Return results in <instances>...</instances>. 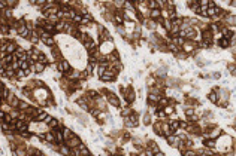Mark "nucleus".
<instances>
[{"label":"nucleus","instance_id":"nucleus-3","mask_svg":"<svg viewBox=\"0 0 236 156\" xmlns=\"http://www.w3.org/2000/svg\"><path fill=\"white\" fill-rule=\"evenodd\" d=\"M64 76H66V79L68 80H73V82H78V80H81V70H78V68H70L68 73H64Z\"/></svg>","mask_w":236,"mask_h":156},{"label":"nucleus","instance_id":"nucleus-30","mask_svg":"<svg viewBox=\"0 0 236 156\" xmlns=\"http://www.w3.org/2000/svg\"><path fill=\"white\" fill-rule=\"evenodd\" d=\"M37 63H42V64H48L49 61H48V56L44 54V52H41L39 56H37Z\"/></svg>","mask_w":236,"mask_h":156},{"label":"nucleus","instance_id":"nucleus-31","mask_svg":"<svg viewBox=\"0 0 236 156\" xmlns=\"http://www.w3.org/2000/svg\"><path fill=\"white\" fill-rule=\"evenodd\" d=\"M81 21H82V15L76 12V13H75V16L72 18V22H73L75 25H76V24H79V25H81Z\"/></svg>","mask_w":236,"mask_h":156},{"label":"nucleus","instance_id":"nucleus-10","mask_svg":"<svg viewBox=\"0 0 236 156\" xmlns=\"http://www.w3.org/2000/svg\"><path fill=\"white\" fill-rule=\"evenodd\" d=\"M51 132L54 134V138H56L57 144H64V138H63V134H61V129H60V128L51 129Z\"/></svg>","mask_w":236,"mask_h":156},{"label":"nucleus","instance_id":"nucleus-2","mask_svg":"<svg viewBox=\"0 0 236 156\" xmlns=\"http://www.w3.org/2000/svg\"><path fill=\"white\" fill-rule=\"evenodd\" d=\"M105 100H106L108 104H111L114 109H121V100H120V97H117V94L108 92V94L105 95Z\"/></svg>","mask_w":236,"mask_h":156},{"label":"nucleus","instance_id":"nucleus-5","mask_svg":"<svg viewBox=\"0 0 236 156\" xmlns=\"http://www.w3.org/2000/svg\"><path fill=\"white\" fill-rule=\"evenodd\" d=\"M166 141H168V144L170 146V147H173V149H178V146H180V143H181V138L178 137V135L172 134V135L166 137Z\"/></svg>","mask_w":236,"mask_h":156},{"label":"nucleus","instance_id":"nucleus-13","mask_svg":"<svg viewBox=\"0 0 236 156\" xmlns=\"http://www.w3.org/2000/svg\"><path fill=\"white\" fill-rule=\"evenodd\" d=\"M46 126H48V129L51 131V129H57V128H61V121H58L56 118H52L49 122L46 123Z\"/></svg>","mask_w":236,"mask_h":156},{"label":"nucleus","instance_id":"nucleus-22","mask_svg":"<svg viewBox=\"0 0 236 156\" xmlns=\"http://www.w3.org/2000/svg\"><path fill=\"white\" fill-rule=\"evenodd\" d=\"M148 147L153 150V153H154V155H156V153H158V152H161L160 146H158L156 141H148Z\"/></svg>","mask_w":236,"mask_h":156},{"label":"nucleus","instance_id":"nucleus-33","mask_svg":"<svg viewBox=\"0 0 236 156\" xmlns=\"http://www.w3.org/2000/svg\"><path fill=\"white\" fill-rule=\"evenodd\" d=\"M24 78H25V76H24V71L21 70V68L15 71V79H17V80H23Z\"/></svg>","mask_w":236,"mask_h":156},{"label":"nucleus","instance_id":"nucleus-25","mask_svg":"<svg viewBox=\"0 0 236 156\" xmlns=\"http://www.w3.org/2000/svg\"><path fill=\"white\" fill-rule=\"evenodd\" d=\"M5 3H6V8L8 9H14V8H17L20 5L18 0H5Z\"/></svg>","mask_w":236,"mask_h":156},{"label":"nucleus","instance_id":"nucleus-12","mask_svg":"<svg viewBox=\"0 0 236 156\" xmlns=\"http://www.w3.org/2000/svg\"><path fill=\"white\" fill-rule=\"evenodd\" d=\"M58 153L61 156H70L72 155V149L66 144H58Z\"/></svg>","mask_w":236,"mask_h":156},{"label":"nucleus","instance_id":"nucleus-1","mask_svg":"<svg viewBox=\"0 0 236 156\" xmlns=\"http://www.w3.org/2000/svg\"><path fill=\"white\" fill-rule=\"evenodd\" d=\"M97 48H99V52H100L102 55H109L111 52L115 51V43H114V40H108V42L100 43Z\"/></svg>","mask_w":236,"mask_h":156},{"label":"nucleus","instance_id":"nucleus-15","mask_svg":"<svg viewBox=\"0 0 236 156\" xmlns=\"http://www.w3.org/2000/svg\"><path fill=\"white\" fill-rule=\"evenodd\" d=\"M30 68H32L33 71H36L37 74H41V73H44V71H45L46 64H42V63H37V61H36V63H34V66H32Z\"/></svg>","mask_w":236,"mask_h":156},{"label":"nucleus","instance_id":"nucleus-19","mask_svg":"<svg viewBox=\"0 0 236 156\" xmlns=\"http://www.w3.org/2000/svg\"><path fill=\"white\" fill-rule=\"evenodd\" d=\"M133 111H135V110H133V107L126 106V107H123V109L120 110V114H121V118H127V116H130Z\"/></svg>","mask_w":236,"mask_h":156},{"label":"nucleus","instance_id":"nucleus-11","mask_svg":"<svg viewBox=\"0 0 236 156\" xmlns=\"http://www.w3.org/2000/svg\"><path fill=\"white\" fill-rule=\"evenodd\" d=\"M202 143H203V147L211 149V150H215V147H217V143H215V140H212V138H202Z\"/></svg>","mask_w":236,"mask_h":156},{"label":"nucleus","instance_id":"nucleus-39","mask_svg":"<svg viewBox=\"0 0 236 156\" xmlns=\"http://www.w3.org/2000/svg\"><path fill=\"white\" fill-rule=\"evenodd\" d=\"M5 116H6V113H5L3 110H0V121H3V119H5Z\"/></svg>","mask_w":236,"mask_h":156},{"label":"nucleus","instance_id":"nucleus-8","mask_svg":"<svg viewBox=\"0 0 236 156\" xmlns=\"http://www.w3.org/2000/svg\"><path fill=\"white\" fill-rule=\"evenodd\" d=\"M99 79L103 80V82H114V80L117 79V74H115L114 71H111V70H106Z\"/></svg>","mask_w":236,"mask_h":156},{"label":"nucleus","instance_id":"nucleus-14","mask_svg":"<svg viewBox=\"0 0 236 156\" xmlns=\"http://www.w3.org/2000/svg\"><path fill=\"white\" fill-rule=\"evenodd\" d=\"M168 123H169V128L170 131L175 134V131L180 129V119H168Z\"/></svg>","mask_w":236,"mask_h":156},{"label":"nucleus","instance_id":"nucleus-45","mask_svg":"<svg viewBox=\"0 0 236 156\" xmlns=\"http://www.w3.org/2000/svg\"><path fill=\"white\" fill-rule=\"evenodd\" d=\"M90 156H93V155H90Z\"/></svg>","mask_w":236,"mask_h":156},{"label":"nucleus","instance_id":"nucleus-36","mask_svg":"<svg viewBox=\"0 0 236 156\" xmlns=\"http://www.w3.org/2000/svg\"><path fill=\"white\" fill-rule=\"evenodd\" d=\"M20 68L21 70H27V68H30V66H29L27 61H20Z\"/></svg>","mask_w":236,"mask_h":156},{"label":"nucleus","instance_id":"nucleus-38","mask_svg":"<svg viewBox=\"0 0 236 156\" xmlns=\"http://www.w3.org/2000/svg\"><path fill=\"white\" fill-rule=\"evenodd\" d=\"M6 9V3H5V0H0V12H3Z\"/></svg>","mask_w":236,"mask_h":156},{"label":"nucleus","instance_id":"nucleus-17","mask_svg":"<svg viewBox=\"0 0 236 156\" xmlns=\"http://www.w3.org/2000/svg\"><path fill=\"white\" fill-rule=\"evenodd\" d=\"M46 118H48V113H46L45 110H42V109H41V110L37 111V114H36V118H34L33 121H34V122H45Z\"/></svg>","mask_w":236,"mask_h":156},{"label":"nucleus","instance_id":"nucleus-44","mask_svg":"<svg viewBox=\"0 0 236 156\" xmlns=\"http://www.w3.org/2000/svg\"><path fill=\"white\" fill-rule=\"evenodd\" d=\"M79 156H84V155H79Z\"/></svg>","mask_w":236,"mask_h":156},{"label":"nucleus","instance_id":"nucleus-32","mask_svg":"<svg viewBox=\"0 0 236 156\" xmlns=\"http://www.w3.org/2000/svg\"><path fill=\"white\" fill-rule=\"evenodd\" d=\"M117 33L121 34L123 37H127V31H126V28H124L123 25H117Z\"/></svg>","mask_w":236,"mask_h":156},{"label":"nucleus","instance_id":"nucleus-23","mask_svg":"<svg viewBox=\"0 0 236 156\" xmlns=\"http://www.w3.org/2000/svg\"><path fill=\"white\" fill-rule=\"evenodd\" d=\"M15 49H17V43L12 40V42H9V43H8V48H6V54H9V55H14Z\"/></svg>","mask_w":236,"mask_h":156},{"label":"nucleus","instance_id":"nucleus-35","mask_svg":"<svg viewBox=\"0 0 236 156\" xmlns=\"http://www.w3.org/2000/svg\"><path fill=\"white\" fill-rule=\"evenodd\" d=\"M90 114L91 116H93V118H96V116H97V114H99V113H100V110H99V109H97V107H91L90 110Z\"/></svg>","mask_w":236,"mask_h":156},{"label":"nucleus","instance_id":"nucleus-9","mask_svg":"<svg viewBox=\"0 0 236 156\" xmlns=\"http://www.w3.org/2000/svg\"><path fill=\"white\" fill-rule=\"evenodd\" d=\"M61 129V134H63V138H64V143L68 141V140H70L73 135H75V132H73V129H70L69 126H61L60 128Z\"/></svg>","mask_w":236,"mask_h":156},{"label":"nucleus","instance_id":"nucleus-4","mask_svg":"<svg viewBox=\"0 0 236 156\" xmlns=\"http://www.w3.org/2000/svg\"><path fill=\"white\" fill-rule=\"evenodd\" d=\"M29 123L30 122H25V121H21V119H15V131L17 132H27L29 131Z\"/></svg>","mask_w":236,"mask_h":156},{"label":"nucleus","instance_id":"nucleus-28","mask_svg":"<svg viewBox=\"0 0 236 156\" xmlns=\"http://www.w3.org/2000/svg\"><path fill=\"white\" fill-rule=\"evenodd\" d=\"M9 95H11V89H9V88H5L3 91H2V103L8 100V98H9Z\"/></svg>","mask_w":236,"mask_h":156},{"label":"nucleus","instance_id":"nucleus-40","mask_svg":"<svg viewBox=\"0 0 236 156\" xmlns=\"http://www.w3.org/2000/svg\"><path fill=\"white\" fill-rule=\"evenodd\" d=\"M154 156H166V155H164L163 152H158V153H156V155H154Z\"/></svg>","mask_w":236,"mask_h":156},{"label":"nucleus","instance_id":"nucleus-7","mask_svg":"<svg viewBox=\"0 0 236 156\" xmlns=\"http://www.w3.org/2000/svg\"><path fill=\"white\" fill-rule=\"evenodd\" d=\"M64 144L69 146L70 149H76V147H78L79 144H82V140H81V137H78V135L75 134V135H73V137H72L70 140H68V141H66Z\"/></svg>","mask_w":236,"mask_h":156},{"label":"nucleus","instance_id":"nucleus-41","mask_svg":"<svg viewBox=\"0 0 236 156\" xmlns=\"http://www.w3.org/2000/svg\"><path fill=\"white\" fill-rule=\"evenodd\" d=\"M108 156H120V155H117V153H109Z\"/></svg>","mask_w":236,"mask_h":156},{"label":"nucleus","instance_id":"nucleus-26","mask_svg":"<svg viewBox=\"0 0 236 156\" xmlns=\"http://www.w3.org/2000/svg\"><path fill=\"white\" fill-rule=\"evenodd\" d=\"M149 20H154V21L160 20V9H154V11H149Z\"/></svg>","mask_w":236,"mask_h":156},{"label":"nucleus","instance_id":"nucleus-43","mask_svg":"<svg viewBox=\"0 0 236 156\" xmlns=\"http://www.w3.org/2000/svg\"><path fill=\"white\" fill-rule=\"evenodd\" d=\"M0 104H2V100H0Z\"/></svg>","mask_w":236,"mask_h":156},{"label":"nucleus","instance_id":"nucleus-27","mask_svg":"<svg viewBox=\"0 0 236 156\" xmlns=\"http://www.w3.org/2000/svg\"><path fill=\"white\" fill-rule=\"evenodd\" d=\"M29 107H30V104H29V103H25V101H20V104H18V110L21 111V113H24V111L27 110V109H29Z\"/></svg>","mask_w":236,"mask_h":156},{"label":"nucleus","instance_id":"nucleus-6","mask_svg":"<svg viewBox=\"0 0 236 156\" xmlns=\"http://www.w3.org/2000/svg\"><path fill=\"white\" fill-rule=\"evenodd\" d=\"M20 101H21V98H20V97H17V95L14 94V91H11V95H9V98L6 100V103L11 106L12 109H18V104H20Z\"/></svg>","mask_w":236,"mask_h":156},{"label":"nucleus","instance_id":"nucleus-21","mask_svg":"<svg viewBox=\"0 0 236 156\" xmlns=\"http://www.w3.org/2000/svg\"><path fill=\"white\" fill-rule=\"evenodd\" d=\"M78 150H79V153H81V155H84V156H90L91 155L90 149L87 147V144H84V143L78 146Z\"/></svg>","mask_w":236,"mask_h":156},{"label":"nucleus","instance_id":"nucleus-29","mask_svg":"<svg viewBox=\"0 0 236 156\" xmlns=\"http://www.w3.org/2000/svg\"><path fill=\"white\" fill-rule=\"evenodd\" d=\"M208 100L211 101V103H214V104H215V103H217V100H218V95H217V92H215V91H211V92H209V95H208Z\"/></svg>","mask_w":236,"mask_h":156},{"label":"nucleus","instance_id":"nucleus-20","mask_svg":"<svg viewBox=\"0 0 236 156\" xmlns=\"http://www.w3.org/2000/svg\"><path fill=\"white\" fill-rule=\"evenodd\" d=\"M99 37H100V43H103V42H108V40H112L111 33H109L108 30H103V31L99 34Z\"/></svg>","mask_w":236,"mask_h":156},{"label":"nucleus","instance_id":"nucleus-16","mask_svg":"<svg viewBox=\"0 0 236 156\" xmlns=\"http://www.w3.org/2000/svg\"><path fill=\"white\" fill-rule=\"evenodd\" d=\"M25 149H27V146H18L15 150H12V155L14 156H27V152H25Z\"/></svg>","mask_w":236,"mask_h":156},{"label":"nucleus","instance_id":"nucleus-42","mask_svg":"<svg viewBox=\"0 0 236 156\" xmlns=\"http://www.w3.org/2000/svg\"><path fill=\"white\" fill-rule=\"evenodd\" d=\"M0 156H5V152H3V150H0Z\"/></svg>","mask_w":236,"mask_h":156},{"label":"nucleus","instance_id":"nucleus-24","mask_svg":"<svg viewBox=\"0 0 236 156\" xmlns=\"http://www.w3.org/2000/svg\"><path fill=\"white\" fill-rule=\"evenodd\" d=\"M218 46L221 48V49H227L230 43H229V39H226V37H221V39H218Z\"/></svg>","mask_w":236,"mask_h":156},{"label":"nucleus","instance_id":"nucleus-34","mask_svg":"<svg viewBox=\"0 0 236 156\" xmlns=\"http://www.w3.org/2000/svg\"><path fill=\"white\" fill-rule=\"evenodd\" d=\"M44 30H45L46 33H54V25H51V24H48V21H46V24L44 25Z\"/></svg>","mask_w":236,"mask_h":156},{"label":"nucleus","instance_id":"nucleus-18","mask_svg":"<svg viewBox=\"0 0 236 156\" xmlns=\"http://www.w3.org/2000/svg\"><path fill=\"white\" fill-rule=\"evenodd\" d=\"M108 58V63H117V61H120V54H118V51L115 49L114 52H111L109 55H106Z\"/></svg>","mask_w":236,"mask_h":156},{"label":"nucleus","instance_id":"nucleus-37","mask_svg":"<svg viewBox=\"0 0 236 156\" xmlns=\"http://www.w3.org/2000/svg\"><path fill=\"white\" fill-rule=\"evenodd\" d=\"M187 56H188V55H187V54H184L182 51H180V52L176 54V58H178V60H185Z\"/></svg>","mask_w":236,"mask_h":156}]
</instances>
